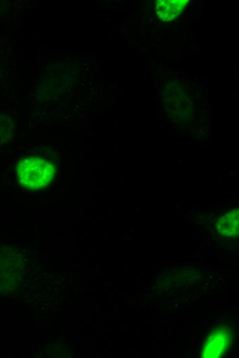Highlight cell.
I'll use <instances>...</instances> for the list:
<instances>
[{
    "instance_id": "6da1fadb",
    "label": "cell",
    "mask_w": 239,
    "mask_h": 358,
    "mask_svg": "<svg viewBox=\"0 0 239 358\" xmlns=\"http://www.w3.org/2000/svg\"><path fill=\"white\" fill-rule=\"evenodd\" d=\"M54 174L53 165L38 158L24 159L17 166L18 180L27 189H40L46 187Z\"/></svg>"
}]
</instances>
